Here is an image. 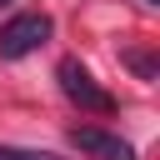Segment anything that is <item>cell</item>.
<instances>
[{
	"label": "cell",
	"mask_w": 160,
	"mask_h": 160,
	"mask_svg": "<svg viewBox=\"0 0 160 160\" xmlns=\"http://www.w3.org/2000/svg\"><path fill=\"white\" fill-rule=\"evenodd\" d=\"M50 30H55V20L40 15V10H25V15L5 20L0 25V60H25L30 50H40L50 40Z\"/></svg>",
	"instance_id": "7a4b0ae2"
},
{
	"label": "cell",
	"mask_w": 160,
	"mask_h": 160,
	"mask_svg": "<svg viewBox=\"0 0 160 160\" xmlns=\"http://www.w3.org/2000/svg\"><path fill=\"white\" fill-rule=\"evenodd\" d=\"M70 145H75L80 155H90V160H140L130 140H120V135H110V130H95V125H75V130H70Z\"/></svg>",
	"instance_id": "3957f363"
},
{
	"label": "cell",
	"mask_w": 160,
	"mask_h": 160,
	"mask_svg": "<svg viewBox=\"0 0 160 160\" xmlns=\"http://www.w3.org/2000/svg\"><path fill=\"white\" fill-rule=\"evenodd\" d=\"M0 160H60L50 150H25V145H0Z\"/></svg>",
	"instance_id": "277c9868"
},
{
	"label": "cell",
	"mask_w": 160,
	"mask_h": 160,
	"mask_svg": "<svg viewBox=\"0 0 160 160\" xmlns=\"http://www.w3.org/2000/svg\"><path fill=\"white\" fill-rule=\"evenodd\" d=\"M150 5H160V0H150Z\"/></svg>",
	"instance_id": "5b68a950"
},
{
	"label": "cell",
	"mask_w": 160,
	"mask_h": 160,
	"mask_svg": "<svg viewBox=\"0 0 160 160\" xmlns=\"http://www.w3.org/2000/svg\"><path fill=\"white\" fill-rule=\"evenodd\" d=\"M55 80H60L65 100H75L80 110H90V115H110V110H115V95H110V90H100V85H95V75H90L75 55H65V60L55 65Z\"/></svg>",
	"instance_id": "6da1fadb"
},
{
	"label": "cell",
	"mask_w": 160,
	"mask_h": 160,
	"mask_svg": "<svg viewBox=\"0 0 160 160\" xmlns=\"http://www.w3.org/2000/svg\"><path fill=\"white\" fill-rule=\"evenodd\" d=\"M0 5H10V0H0Z\"/></svg>",
	"instance_id": "8992f818"
}]
</instances>
